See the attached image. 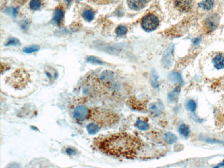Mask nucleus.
Wrapping results in <instances>:
<instances>
[{
	"label": "nucleus",
	"mask_w": 224,
	"mask_h": 168,
	"mask_svg": "<svg viewBox=\"0 0 224 168\" xmlns=\"http://www.w3.org/2000/svg\"><path fill=\"white\" fill-rule=\"evenodd\" d=\"M96 146L101 152L108 155L132 158L142 149L143 144L134 135L118 133L99 140Z\"/></svg>",
	"instance_id": "1"
},
{
	"label": "nucleus",
	"mask_w": 224,
	"mask_h": 168,
	"mask_svg": "<svg viewBox=\"0 0 224 168\" xmlns=\"http://www.w3.org/2000/svg\"><path fill=\"white\" fill-rule=\"evenodd\" d=\"M95 119L101 125L109 126L116 123L118 119L117 116L112 112L107 111L95 112Z\"/></svg>",
	"instance_id": "2"
},
{
	"label": "nucleus",
	"mask_w": 224,
	"mask_h": 168,
	"mask_svg": "<svg viewBox=\"0 0 224 168\" xmlns=\"http://www.w3.org/2000/svg\"><path fill=\"white\" fill-rule=\"evenodd\" d=\"M159 20L155 15L152 14H147L142 19V27L148 32L153 31L159 26Z\"/></svg>",
	"instance_id": "3"
},
{
	"label": "nucleus",
	"mask_w": 224,
	"mask_h": 168,
	"mask_svg": "<svg viewBox=\"0 0 224 168\" xmlns=\"http://www.w3.org/2000/svg\"><path fill=\"white\" fill-rule=\"evenodd\" d=\"M219 23V17L217 14H213L206 18L204 22V28L207 33L215 30Z\"/></svg>",
	"instance_id": "4"
},
{
	"label": "nucleus",
	"mask_w": 224,
	"mask_h": 168,
	"mask_svg": "<svg viewBox=\"0 0 224 168\" xmlns=\"http://www.w3.org/2000/svg\"><path fill=\"white\" fill-rule=\"evenodd\" d=\"M174 45L171 44L165 50L162 57V63L165 67H169L172 66L173 61Z\"/></svg>",
	"instance_id": "5"
},
{
	"label": "nucleus",
	"mask_w": 224,
	"mask_h": 168,
	"mask_svg": "<svg viewBox=\"0 0 224 168\" xmlns=\"http://www.w3.org/2000/svg\"><path fill=\"white\" fill-rule=\"evenodd\" d=\"M89 111L85 106H79L74 109V116L77 119L83 121L87 118L89 115Z\"/></svg>",
	"instance_id": "6"
},
{
	"label": "nucleus",
	"mask_w": 224,
	"mask_h": 168,
	"mask_svg": "<svg viewBox=\"0 0 224 168\" xmlns=\"http://www.w3.org/2000/svg\"><path fill=\"white\" fill-rule=\"evenodd\" d=\"M149 0H127L129 7L134 10L142 9L148 3Z\"/></svg>",
	"instance_id": "7"
},
{
	"label": "nucleus",
	"mask_w": 224,
	"mask_h": 168,
	"mask_svg": "<svg viewBox=\"0 0 224 168\" xmlns=\"http://www.w3.org/2000/svg\"><path fill=\"white\" fill-rule=\"evenodd\" d=\"M175 4L178 10L183 12L189 11L191 7V0H175Z\"/></svg>",
	"instance_id": "8"
},
{
	"label": "nucleus",
	"mask_w": 224,
	"mask_h": 168,
	"mask_svg": "<svg viewBox=\"0 0 224 168\" xmlns=\"http://www.w3.org/2000/svg\"><path fill=\"white\" fill-rule=\"evenodd\" d=\"M113 78L114 74L113 72L109 70H105L101 73L99 79L103 84L109 86L113 80Z\"/></svg>",
	"instance_id": "9"
},
{
	"label": "nucleus",
	"mask_w": 224,
	"mask_h": 168,
	"mask_svg": "<svg viewBox=\"0 0 224 168\" xmlns=\"http://www.w3.org/2000/svg\"><path fill=\"white\" fill-rule=\"evenodd\" d=\"M212 62L214 67L217 70L224 69V56L221 54H217L212 59Z\"/></svg>",
	"instance_id": "10"
},
{
	"label": "nucleus",
	"mask_w": 224,
	"mask_h": 168,
	"mask_svg": "<svg viewBox=\"0 0 224 168\" xmlns=\"http://www.w3.org/2000/svg\"><path fill=\"white\" fill-rule=\"evenodd\" d=\"M64 11L61 8H57L54 11L53 13V22L56 25H59L61 22L64 18Z\"/></svg>",
	"instance_id": "11"
},
{
	"label": "nucleus",
	"mask_w": 224,
	"mask_h": 168,
	"mask_svg": "<svg viewBox=\"0 0 224 168\" xmlns=\"http://www.w3.org/2000/svg\"><path fill=\"white\" fill-rule=\"evenodd\" d=\"M215 0H203L199 3V7L205 11L211 10L214 7Z\"/></svg>",
	"instance_id": "12"
},
{
	"label": "nucleus",
	"mask_w": 224,
	"mask_h": 168,
	"mask_svg": "<svg viewBox=\"0 0 224 168\" xmlns=\"http://www.w3.org/2000/svg\"><path fill=\"white\" fill-rule=\"evenodd\" d=\"M149 110L152 115L158 116L160 115L163 110V107L159 103H152L149 107Z\"/></svg>",
	"instance_id": "13"
},
{
	"label": "nucleus",
	"mask_w": 224,
	"mask_h": 168,
	"mask_svg": "<svg viewBox=\"0 0 224 168\" xmlns=\"http://www.w3.org/2000/svg\"><path fill=\"white\" fill-rule=\"evenodd\" d=\"M82 17L86 21L90 22L94 20L95 14L94 11L90 9H86L82 12Z\"/></svg>",
	"instance_id": "14"
},
{
	"label": "nucleus",
	"mask_w": 224,
	"mask_h": 168,
	"mask_svg": "<svg viewBox=\"0 0 224 168\" xmlns=\"http://www.w3.org/2000/svg\"><path fill=\"white\" fill-rule=\"evenodd\" d=\"M164 139L166 142L169 144L175 143L178 140L177 136L171 132H168L165 134Z\"/></svg>",
	"instance_id": "15"
},
{
	"label": "nucleus",
	"mask_w": 224,
	"mask_h": 168,
	"mask_svg": "<svg viewBox=\"0 0 224 168\" xmlns=\"http://www.w3.org/2000/svg\"><path fill=\"white\" fill-rule=\"evenodd\" d=\"M169 78L170 81L175 83L181 84L183 82L181 76L178 73H171L169 74Z\"/></svg>",
	"instance_id": "16"
},
{
	"label": "nucleus",
	"mask_w": 224,
	"mask_h": 168,
	"mask_svg": "<svg viewBox=\"0 0 224 168\" xmlns=\"http://www.w3.org/2000/svg\"><path fill=\"white\" fill-rule=\"evenodd\" d=\"M158 79H159V76L155 70H152L150 73V81L152 85L154 87L157 88L159 86Z\"/></svg>",
	"instance_id": "17"
},
{
	"label": "nucleus",
	"mask_w": 224,
	"mask_h": 168,
	"mask_svg": "<svg viewBox=\"0 0 224 168\" xmlns=\"http://www.w3.org/2000/svg\"><path fill=\"white\" fill-rule=\"evenodd\" d=\"M40 49V47L39 45H33L28 46L23 48V51L25 53H32L38 51Z\"/></svg>",
	"instance_id": "18"
},
{
	"label": "nucleus",
	"mask_w": 224,
	"mask_h": 168,
	"mask_svg": "<svg viewBox=\"0 0 224 168\" xmlns=\"http://www.w3.org/2000/svg\"><path fill=\"white\" fill-rule=\"evenodd\" d=\"M42 2L41 0H31L30 3V7L33 11H37L41 8Z\"/></svg>",
	"instance_id": "19"
},
{
	"label": "nucleus",
	"mask_w": 224,
	"mask_h": 168,
	"mask_svg": "<svg viewBox=\"0 0 224 168\" xmlns=\"http://www.w3.org/2000/svg\"><path fill=\"white\" fill-rule=\"evenodd\" d=\"M99 127L95 123H91L87 127V130L88 133L90 134H95L98 132Z\"/></svg>",
	"instance_id": "20"
},
{
	"label": "nucleus",
	"mask_w": 224,
	"mask_h": 168,
	"mask_svg": "<svg viewBox=\"0 0 224 168\" xmlns=\"http://www.w3.org/2000/svg\"><path fill=\"white\" fill-rule=\"evenodd\" d=\"M87 61L88 62L93 64H98V65H103L104 64L101 59L95 56H90L87 58Z\"/></svg>",
	"instance_id": "21"
},
{
	"label": "nucleus",
	"mask_w": 224,
	"mask_h": 168,
	"mask_svg": "<svg viewBox=\"0 0 224 168\" xmlns=\"http://www.w3.org/2000/svg\"><path fill=\"white\" fill-rule=\"evenodd\" d=\"M135 125L138 129L142 130H147L149 128L148 123L140 119H139L136 122Z\"/></svg>",
	"instance_id": "22"
},
{
	"label": "nucleus",
	"mask_w": 224,
	"mask_h": 168,
	"mask_svg": "<svg viewBox=\"0 0 224 168\" xmlns=\"http://www.w3.org/2000/svg\"><path fill=\"white\" fill-rule=\"evenodd\" d=\"M180 91V89L179 87H176V88H175L173 91H172L170 93V94L169 95V98L172 101H175V100H176L179 96Z\"/></svg>",
	"instance_id": "23"
},
{
	"label": "nucleus",
	"mask_w": 224,
	"mask_h": 168,
	"mask_svg": "<svg viewBox=\"0 0 224 168\" xmlns=\"http://www.w3.org/2000/svg\"><path fill=\"white\" fill-rule=\"evenodd\" d=\"M179 132L184 137H187L190 133V130L188 126L185 124H183L179 127Z\"/></svg>",
	"instance_id": "24"
},
{
	"label": "nucleus",
	"mask_w": 224,
	"mask_h": 168,
	"mask_svg": "<svg viewBox=\"0 0 224 168\" xmlns=\"http://www.w3.org/2000/svg\"><path fill=\"white\" fill-rule=\"evenodd\" d=\"M127 31H128V29L127 27L122 25L118 26L116 30V34L119 36H122L126 35Z\"/></svg>",
	"instance_id": "25"
},
{
	"label": "nucleus",
	"mask_w": 224,
	"mask_h": 168,
	"mask_svg": "<svg viewBox=\"0 0 224 168\" xmlns=\"http://www.w3.org/2000/svg\"><path fill=\"white\" fill-rule=\"evenodd\" d=\"M20 41L16 38H10L5 44L6 46H20Z\"/></svg>",
	"instance_id": "26"
},
{
	"label": "nucleus",
	"mask_w": 224,
	"mask_h": 168,
	"mask_svg": "<svg viewBox=\"0 0 224 168\" xmlns=\"http://www.w3.org/2000/svg\"><path fill=\"white\" fill-rule=\"evenodd\" d=\"M187 108L192 112H194L197 108V104L194 100H190L187 104Z\"/></svg>",
	"instance_id": "27"
},
{
	"label": "nucleus",
	"mask_w": 224,
	"mask_h": 168,
	"mask_svg": "<svg viewBox=\"0 0 224 168\" xmlns=\"http://www.w3.org/2000/svg\"><path fill=\"white\" fill-rule=\"evenodd\" d=\"M7 13L8 14H11L14 17L16 16L17 15V10L16 8L13 7H9L6 11Z\"/></svg>",
	"instance_id": "28"
},
{
	"label": "nucleus",
	"mask_w": 224,
	"mask_h": 168,
	"mask_svg": "<svg viewBox=\"0 0 224 168\" xmlns=\"http://www.w3.org/2000/svg\"><path fill=\"white\" fill-rule=\"evenodd\" d=\"M66 152L67 154L69 155H75L76 154V151L73 149L72 148H67L66 150Z\"/></svg>",
	"instance_id": "29"
},
{
	"label": "nucleus",
	"mask_w": 224,
	"mask_h": 168,
	"mask_svg": "<svg viewBox=\"0 0 224 168\" xmlns=\"http://www.w3.org/2000/svg\"><path fill=\"white\" fill-rule=\"evenodd\" d=\"M201 41V39L200 37H197V38H195V39H194V40H193V44H194V46H197L200 44Z\"/></svg>",
	"instance_id": "30"
},
{
	"label": "nucleus",
	"mask_w": 224,
	"mask_h": 168,
	"mask_svg": "<svg viewBox=\"0 0 224 168\" xmlns=\"http://www.w3.org/2000/svg\"><path fill=\"white\" fill-rule=\"evenodd\" d=\"M96 2L98 3H104V2H108V0H93Z\"/></svg>",
	"instance_id": "31"
},
{
	"label": "nucleus",
	"mask_w": 224,
	"mask_h": 168,
	"mask_svg": "<svg viewBox=\"0 0 224 168\" xmlns=\"http://www.w3.org/2000/svg\"><path fill=\"white\" fill-rule=\"evenodd\" d=\"M119 0H108V2H111V3H114V2H117Z\"/></svg>",
	"instance_id": "32"
},
{
	"label": "nucleus",
	"mask_w": 224,
	"mask_h": 168,
	"mask_svg": "<svg viewBox=\"0 0 224 168\" xmlns=\"http://www.w3.org/2000/svg\"><path fill=\"white\" fill-rule=\"evenodd\" d=\"M218 165V166H216V167H215V168H216V167L218 168V167H221V166H224V160L221 163L219 164Z\"/></svg>",
	"instance_id": "33"
},
{
	"label": "nucleus",
	"mask_w": 224,
	"mask_h": 168,
	"mask_svg": "<svg viewBox=\"0 0 224 168\" xmlns=\"http://www.w3.org/2000/svg\"><path fill=\"white\" fill-rule=\"evenodd\" d=\"M77 1H82V0H77Z\"/></svg>",
	"instance_id": "34"
}]
</instances>
